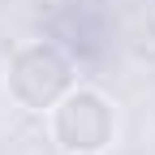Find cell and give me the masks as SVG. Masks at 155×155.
<instances>
[{
	"label": "cell",
	"instance_id": "6da1fadb",
	"mask_svg": "<svg viewBox=\"0 0 155 155\" xmlns=\"http://www.w3.org/2000/svg\"><path fill=\"white\" fill-rule=\"evenodd\" d=\"M9 91L26 108H56L69 95V61L48 43H30L9 65Z\"/></svg>",
	"mask_w": 155,
	"mask_h": 155
},
{
	"label": "cell",
	"instance_id": "7a4b0ae2",
	"mask_svg": "<svg viewBox=\"0 0 155 155\" xmlns=\"http://www.w3.org/2000/svg\"><path fill=\"white\" fill-rule=\"evenodd\" d=\"M52 129H56V142L65 151L95 155L112 138V108H108L104 95H95V91H69L65 99L56 104Z\"/></svg>",
	"mask_w": 155,
	"mask_h": 155
}]
</instances>
